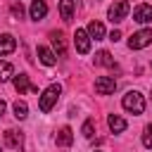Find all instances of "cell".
Wrapping results in <instances>:
<instances>
[{
	"mask_svg": "<svg viewBox=\"0 0 152 152\" xmlns=\"http://www.w3.org/2000/svg\"><path fill=\"white\" fill-rule=\"evenodd\" d=\"M121 104H124V109L131 112V114H142V112H145V97H142L138 90H128V93L124 95Z\"/></svg>",
	"mask_w": 152,
	"mask_h": 152,
	"instance_id": "1",
	"label": "cell"
},
{
	"mask_svg": "<svg viewBox=\"0 0 152 152\" xmlns=\"http://www.w3.org/2000/svg\"><path fill=\"white\" fill-rule=\"evenodd\" d=\"M59 93H62V86H59V83H52V86H48V88L43 90L40 100H38V107H40V112H50V109L55 107V102H57Z\"/></svg>",
	"mask_w": 152,
	"mask_h": 152,
	"instance_id": "2",
	"label": "cell"
},
{
	"mask_svg": "<svg viewBox=\"0 0 152 152\" xmlns=\"http://www.w3.org/2000/svg\"><path fill=\"white\" fill-rule=\"evenodd\" d=\"M150 43H152V28H142V31H138V33H133L128 38V48L131 50H142Z\"/></svg>",
	"mask_w": 152,
	"mask_h": 152,
	"instance_id": "3",
	"label": "cell"
},
{
	"mask_svg": "<svg viewBox=\"0 0 152 152\" xmlns=\"http://www.w3.org/2000/svg\"><path fill=\"white\" fill-rule=\"evenodd\" d=\"M128 2L126 0H119V2H114L112 7H109V12H107V17H109V21L112 24H116V21H121V19H126V14H128Z\"/></svg>",
	"mask_w": 152,
	"mask_h": 152,
	"instance_id": "4",
	"label": "cell"
},
{
	"mask_svg": "<svg viewBox=\"0 0 152 152\" xmlns=\"http://www.w3.org/2000/svg\"><path fill=\"white\" fill-rule=\"evenodd\" d=\"M74 45H76V50H78L81 55H88V52H90V36H88V31L76 28V33H74Z\"/></svg>",
	"mask_w": 152,
	"mask_h": 152,
	"instance_id": "5",
	"label": "cell"
},
{
	"mask_svg": "<svg viewBox=\"0 0 152 152\" xmlns=\"http://www.w3.org/2000/svg\"><path fill=\"white\" fill-rule=\"evenodd\" d=\"M114 90H116L114 76H100V78L95 81V93H97V95H109V93H114Z\"/></svg>",
	"mask_w": 152,
	"mask_h": 152,
	"instance_id": "6",
	"label": "cell"
},
{
	"mask_svg": "<svg viewBox=\"0 0 152 152\" xmlns=\"http://www.w3.org/2000/svg\"><path fill=\"white\" fill-rule=\"evenodd\" d=\"M5 142H7L10 147L19 150V147L24 145V135H21L17 128H7V131H5Z\"/></svg>",
	"mask_w": 152,
	"mask_h": 152,
	"instance_id": "7",
	"label": "cell"
},
{
	"mask_svg": "<svg viewBox=\"0 0 152 152\" xmlns=\"http://www.w3.org/2000/svg\"><path fill=\"white\" fill-rule=\"evenodd\" d=\"M133 19H135L138 24L152 21V7H150V5H138V7L133 10Z\"/></svg>",
	"mask_w": 152,
	"mask_h": 152,
	"instance_id": "8",
	"label": "cell"
},
{
	"mask_svg": "<svg viewBox=\"0 0 152 152\" xmlns=\"http://www.w3.org/2000/svg\"><path fill=\"white\" fill-rule=\"evenodd\" d=\"M14 50H17V40H14V36L2 33V36H0V55H10V52H14Z\"/></svg>",
	"mask_w": 152,
	"mask_h": 152,
	"instance_id": "9",
	"label": "cell"
},
{
	"mask_svg": "<svg viewBox=\"0 0 152 152\" xmlns=\"http://www.w3.org/2000/svg\"><path fill=\"white\" fill-rule=\"evenodd\" d=\"M38 59H40L45 66H52V64L57 62V55H55L50 48H45V45H38Z\"/></svg>",
	"mask_w": 152,
	"mask_h": 152,
	"instance_id": "10",
	"label": "cell"
},
{
	"mask_svg": "<svg viewBox=\"0 0 152 152\" xmlns=\"http://www.w3.org/2000/svg\"><path fill=\"white\" fill-rule=\"evenodd\" d=\"M48 14V5H45V0H33L31 2V19H43Z\"/></svg>",
	"mask_w": 152,
	"mask_h": 152,
	"instance_id": "11",
	"label": "cell"
},
{
	"mask_svg": "<svg viewBox=\"0 0 152 152\" xmlns=\"http://www.w3.org/2000/svg\"><path fill=\"white\" fill-rule=\"evenodd\" d=\"M55 142H57V145H62V147H69V145L74 142V135H71V128H69V126H64V128H59V133H57V138H55Z\"/></svg>",
	"mask_w": 152,
	"mask_h": 152,
	"instance_id": "12",
	"label": "cell"
},
{
	"mask_svg": "<svg viewBox=\"0 0 152 152\" xmlns=\"http://www.w3.org/2000/svg\"><path fill=\"white\" fill-rule=\"evenodd\" d=\"M14 88H17V93H19V95H21V93H26V90H33V86L28 83V76H26V74L14 76Z\"/></svg>",
	"mask_w": 152,
	"mask_h": 152,
	"instance_id": "13",
	"label": "cell"
},
{
	"mask_svg": "<svg viewBox=\"0 0 152 152\" xmlns=\"http://www.w3.org/2000/svg\"><path fill=\"white\" fill-rule=\"evenodd\" d=\"M107 124H109V128H112L114 133H124V131H126V121H124L119 114H109Z\"/></svg>",
	"mask_w": 152,
	"mask_h": 152,
	"instance_id": "14",
	"label": "cell"
},
{
	"mask_svg": "<svg viewBox=\"0 0 152 152\" xmlns=\"http://www.w3.org/2000/svg\"><path fill=\"white\" fill-rule=\"evenodd\" d=\"M88 36L95 38V40H102V38H104V26H102L100 21H90V24H88Z\"/></svg>",
	"mask_w": 152,
	"mask_h": 152,
	"instance_id": "15",
	"label": "cell"
},
{
	"mask_svg": "<svg viewBox=\"0 0 152 152\" xmlns=\"http://www.w3.org/2000/svg\"><path fill=\"white\" fill-rule=\"evenodd\" d=\"M59 12H62L64 21H71V17H74V0H62L59 2Z\"/></svg>",
	"mask_w": 152,
	"mask_h": 152,
	"instance_id": "16",
	"label": "cell"
},
{
	"mask_svg": "<svg viewBox=\"0 0 152 152\" xmlns=\"http://www.w3.org/2000/svg\"><path fill=\"white\" fill-rule=\"evenodd\" d=\"M95 64H102V66H114V59H112V55H109L107 50H100V52L95 55Z\"/></svg>",
	"mask_w": 152,
	"mask_h": 152,
	"instance_id": "17",
	"label": "cell"
},
{
	"mask_svg": "<svg viewBox=\"0 0 152 152\" xmlns=\"http://www.w3.org/2000/svg\"><path fill=\"white\" fill-rule=\"evenodd\" d=\"M14 76V66L10 62H0V81H10Z\"/></svg>",
	"mask_w": 152,
	"mask_h": 152,
	"instance_id": "18",
	"label": "cell"
},
{
	"mask_svg": "<svg viewBox=\"0 0 152 152\" xmlns=\"http://www.w3.org/2000/svg\"><path fill=\"white\" fill-rule=\"evenodd\" d=\"M52 45H55L57 55H59V57H64L66 48H64V38H62V33H52Z\"/></svg>",
	"mask_w": 152,
	"mask_h": 152,
	"instance_id": "19",
	"label": "cell"
},
{
	"mask_svg": "<svg viewBox=\"0 0 152 152\" xmlns=\"http://www.w3.org/2000/svg\"><path fill=\"white\" fill-rule=\"evenodd\" d=\"M14 116L17 119H26L28 116V107H26V102H14Z\"/></svg>",
	"mask_w": 152,
	"mask_h": 152,
	"instance_id": "20",
	"label": "cell"
},
{
	"mask_svg": "<svg viewBox=\"0 0 152 152\" xmlns=\"http://www.w3.org/2000/svg\"><path fill=\"white\" fill-rule=\"evenodd\" d=\"M142 145H145L147 150H152V124H147V126H145V133H142Z\"/></svg>",
	"mask_w": 152,
	"mask_h": 152,
	"instance_id": "21",
	"label": "cell"
},
{
	"mask_svg": "<svg viewBox=\"0 0 152 152\" xmlns=\"http://www.w3.org/2000/svg\"><path fill=\"white\" fill-rule=\"evenodd\" d=\"M93 133H95V126H93V121L88 119V121L83 124V135H86V138H93Z\"/></svg>",
	"mask_w": 152,
	"mask_h": 152,
	"instance_id": "22",
	"label": "cell"
},
{
	"mask_svg": "<svg viewBox=\"0 0 152 152\" xmlns=\"http://www.w3.org/2000/svg\"><path fill=\"white\" fill-rule=\"evenodd\" d=\"M12 14H14V17H21V14H24V7H21V2H14V5H12Z\"/></svg>",
	"mask_w": 152,
	"mask_h": 152,
	"instance_id": "23",
	"label": "cell"
},
{
	"mask_svg": "<svg viewBox=\"0 0 152 152\" xmlns=\"http://www.w3.org/2000/svg\"><path fill=\"white\" fill-rule=\"evenodd\" d=\"M119 38H121V31H112V33H109V40H114V43H116Z\"/></svg>",
	"mask_w": 152,
	"mask_h": 152,
	"instance_id": "24",
	"label": "cell"
},
{
	"mask_svg": "<svg viewBox=\"0 0 152 152\" xmlns=\"http://www.w3.org/2000/svg\"><path fill=\"white\" fill-rule=\"evenodd\" d=\"M2 114H5V102L0 100V116H2Z\"/></svg>",
	"mask_w": 152,
	"mask_h": 152,
	"instance_id": "25",
	"label": "cell"
},
{
	"mask_svg": "<svg viewBox=\"0 0 152 152\" xmlns=\"http://www.w3.org/2000/svg\"><path fill=\"white\" fill-rule=\"evenodd\" d=\"M0 152H2V150H0Z\"/></svg>",
	"mask_w": 152,
	"mask_h": 152,
	"instance_id": "26",
	"label": "cell"
}]
</instances>
